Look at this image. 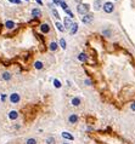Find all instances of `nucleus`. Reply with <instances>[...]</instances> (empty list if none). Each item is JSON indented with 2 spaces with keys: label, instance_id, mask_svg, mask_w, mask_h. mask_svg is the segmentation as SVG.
<instances>
[{
  "label": "nucleus",
  "instance_id": "obj_7",
  "mask_svg": "<svg viewBox=\"0 0 135 144\" xmlns=\"http://www.w3.org/2000/svg\"><path fill=\"white\" fill-rule=\"evenodd\" d=\"M72 21H71L69 17H65V28L66 29H71V27H72Z\"/></svg>",
  "mask_w": 135,
  "mask_h": 144
},
{
  "label": "nucleus",
  "instance_id": "obj_4",
  "mask_svg": "<svg viewBox=\"0 0 135 144\" xmlns=\"http://www.w3.org/2000/svg\"><path fill=\"white\" fill-rule=\"evenodd\" d=\"M10 100H11V103L13 104H16L20 102V95L18 93H12V95H10Z\"/></svg>",
  "mask_w": 135,
  "mask_h": 144
},
{
  "label": "nucleus",
  "instance_id": "obj_22",
  "mask_svg": "<svg viewBox=\"0 0 135 144\" xmlns=\"http://www.w3.org/2000/svg\"><path fill=\"white\" fill-rule=\"evenodd\" d=\"M60 45H61V47H62V48H66V45H67V44H66L65 39H61V40H60Z\"/></svg>",
  "mask_w": 135,
  "mask_h": 144
},
{
  "label": "nucleus",
  "instance_id": "obj_19",
  "mask_svg": "<svg viewBox=\"0 0 135 144\" xmlns=\"http://www.w3.org/2000/svg\"><path fill=\"white\" fill-rule=\"evenodd\" d=\"M50 50L51 51H56V50H57V44H56V42H51L50 44Z\"/></svg>",
  "mask_w": 135,
  "mask_h": 144
},
{
  "label": "nucleus",
  "instance_id": "obj_16",
  "mask_svg": "<svg viewBox=\"0 0 135 144\" xmlns=\"http://www.w3.org/2000/svg\"><path fill=\"white\" fill-rule=\"evenodd\" d=\"M3 79L6 81H9L10 79H11V74L9 73V71H5V73H3Z\"/></svg>",
  "mask_w": 135,
  "mask_h": 144
},
{
  "label": "nucleus",
  "instance_id": "obj_25",
  "mask_svg": "<svg viewBox=\"0 0 135 144\" xmlns=\"http://www.w3.org/2000/svg\"><path fill=\"white\" fill-rule=\"evenodd\" d=\"M9 1H10V3H13V4H20V3H21L20 0H9Z\"/></svg>",
  "mask_w": 135,
  "mask_h": 144
},
{
  "label": "nucleus",
  "instance_id": "obj_32",
  "mask_svg": "<svg viewBox=\"0 0 135 144\" xmlns=\"http://www.w3.org/2000/svg\"><path fill=\"white\" fill-rule=\"evenodd\" d=\"M26 1H28V0H26Z\"/></svg>",
  "mask_w": 135,
  "mask_h": 144
},
{
  "label": "nucleus",
  "instance_id": "obj_27",
  "mask_svg": "<svg viewBox=\"0 0 135 144\" xmlns=\"http://www.w3.org/2000/svg\"><path fill=\"white\" fill-rule=\"evenodd\" d=\"M51 1H52V3H55V4H60L61 0H51Z\"/></svg>",
  "mask_w": 135,
  "mask_h": 144
},
{
  "label": "nucleus",
  "instance_id": "obj_8",
  "mask_svg": "<svg viewBox=\"0 0 135 144\" xmlns=\"http://www.w3.org/2000/svg\"><path fill=\"white\" fill-rule=\"evenodd\" d=\"M62 138H65V139H68V140H73L74 139V137L71 134V133H68V132H62Z\"/></svg>",
  "mask_w": 135,
  "mask_h": 144
},
{
  "label": "nucleus",
  "instance_id": "obj_6",
  "mask_svg": "<svg viewBox=\"0 0 135 144\" xmlns=\"http://www.w3.org/2000/svg\"><path fill=\"white\" fill-rule=\"evenodd\" d=\"M68 121H69V124H77V121H78V116L75 114H71L69 115V118H68Z\"/></svg>",
  "mask_w": 135,
  "mask_h": 144
},
{
  "label": "nucleus",
  "instance_id": "obj_31",
  "mask_svg": "<svg viewBox=\"0 0 135 144\" xmlns=\"http://www.w3.org/2000/svg\"><path fill=\"white\" fill-rule=\"evenodd\" d=\"M63 144H68V143H63Z\"/></svg>",
  "mask_w": 135,
  "mask_h": 144
},
{
  "label": "nucleus",
  "instance_id": "obj_14",
  "mask_svg": "<svg viewBox=\"0 0 135 144\" xmlns=\"http://www.w3.org/2000/svg\"><path fill=\"white\" fill-rule=\"evenodd\" d=\"M79 104H80V98L74 97V98L72 99V105H74V107H78Z\"/></svg>",
  "mask_w": 135,
  "mask_h": 144
},
{
  "label": "nucleus",
  "instance_id": "obj_9",
  "mask_svg": "<svg viewBox=\"0 0 135 144\" xmlns=\"http://www.w3.org/2000/svg\"><path fill=\"white\" fill-rule=\"evenodd\" d=\"M40 30H41L43 33H49V30H50V27H49V24L44 23V24L40 26Z\"/></svg>",
  "mask_w": 135,
  "mask_h": 144
},
{
  "label": "nucleus",
  "instance_id": "obj_3",
  "mask_svg": "<svg viewBox=\"0 0 135 144\" xmlns=\"http://www.w3.org/2000/svg\"><path fill=\"white\" fill-rule=\"evenodd\" d=\"M102 7H103V11L106 13H111V12H113V7H115V6H113L112 3H105Z\"/></svg>",
  "mask_w": 135,
  "mask_h": 144
},
{
  "label": "nucleus",
  "instance_id": "obj_24",
  "mask_svg": "<svg viewBox=\"0 0 135 144\" xmlns=\"http://www.w3.org/2000/svg\"><path fill=\"white\" fill-rule=\"evenodd\" d=\"M51 11H52V15L55 16V18H57V19H59V18H60V15H59V12H57V11H56L55 9H52Z\"/></svg>",
  "mask_w": 135,
  "mask_h": 144
},
{
  "label": "nucleus",
  "instance_id": "obj_10",
  "mask_svg": "<svg viewBox=\"0 0 135 144\" xmlns=\"http://www.w3.org/2000/svg\"><path fill=\"white\" fill-rule=\"evenodd\" d=\"M78 59H79L80 62H87V61H88V56L85 55L84 52H82L79 56H78Z\"/></svg>",
  "mask_w": 135,
  "mask_h": 144
},
{
  "label": "nucleus",
  "instance_id": "obj_2",
  "mask_svg": "<svg viewBox=\"0 0 135 144\" xmlns=\"http://www.w3.org/2000/svg\"><path fill=\"white\" fill-rule=\"evenodd\" d=\"M93 19H94V16L90 15V13H87V15H84V16L82 17V22H83L84 24H89V23L93 22Z\"/></svg>",
  "mask_w": 135,
  "mask_h": 144
},
{
  "label": "nucleus",
  "instance_id": "obj_30",
  "mask_svg": "<svg viewBox=\"0 0 135 144\" xmlns=\"http://www.w3.org/2000/svg\"><path fill=\"white\" fill-rule=\"evenodd\" d=\"M75 1H77V3H79V4H80V1H82V0H75Z\"/></svg>",
  "mask_w": 135,
  "mask_h": 144
},
{
  "label": "nucleus",
  "instance_id": "obj_20",
  "mask_svg": "<svg viewBox=\"0 0 135 144\" xmlns=\"http://www.w3.org/2000/svg\"><path fill=\"white\" fill-rule=\"evenodd\" d=\"M26 144H37V140H35L34 138H29V139H27Z\"/></svg>",
  "mask_w": 135,
  "mask_h": 144
},
{
  "label": "nucleus",
  "instance_id": "obj_1",
  "mask_svg": "<svg viewBox=\"0 0 135 144\" xmlns=\"http://www.w3.org/2000/svg\"><path fill=\"white\" fill-rule=\"evenodd\" d=\"M77 11H78V13L79 15H82V16H84V15H87V12L89 11V5L88 4H79L77 6Z\"/></svg>",
  "mask_w": 135,
  "mask_h": 144
},
{
  "label": "nucleus",
  "instance_id": "obj_15",
  "mask_svg": "<svg viewBox=\"0 0 135 144\" xmlns=\"http://www.w3.org/2000/svg\"><path fill=\"white\" fill-rule=\"evenodd\" d=\"M5 27H6V28H9V29H12V28L15 27V23H13L12 21H6Z\"/></svg>",
  "mask_w": 135,
  "mask_h": 144
},
{
  "label": "nucleus",
  "instance_id": "obj_5",
  "mask_svg": "<svg viewBox=\"0 0 135 144\" xmlns=\"http://www.w3.org/2000/svg\"><path fill=\"white\" fill-rule=\"evenodd\" d=\"M18 118V113L16 111V110H11L10 113H9V119L10 120H16Z\"/></svg>",
  "mask_w": 135,
  "mask_h": 144
},
{
  "label": "nucleus",
  "instance_id": "obj_13",
  "mask_svg": "<svg viewBox=\"0 0 135 144\" xmlns=\"http://www.w3.org/2000/svg\"><path fill=\"white\" fill-rule=\"evenodd\" d=\"M77 30H78V24H77V23L72 24V27H71V29H69V33L73 35V34H75V33H77Z\"/></svg>",
  "mask_w": 135,
  "mask_h": 144
},
{
  "label": "nucleus",
  "instance_id": "obj_21",
  "mask_svg": "<svg viewBox=\"0 0 135 144\" xmlns=\"http://www.w3.org/2000/svg\"><path fill=\"white\" fill-rule=\"evenodd\" d=\"M56 27H57V29H59L60 32H63V30H65V28H63V26H62L60 22H57V23H56Z\"/></svg>",
  "mask_w": 135,
  "mask_h": 144
},
{
  "label": "nucleus",
  "instance_id": "obj_18",
  "mask_svg": "<svg viewBox=\"0 0 135 144\" xmlns=\"http://www.w3.org/2000/svg\"><path fill=\"white\" fill-rule=\"evenodd\" d=\"M60 5H61V7L63 9V11H66V10L68 9V6H67V4H66L65 1H63V0H61V1H60Z\"/></svg>",
  "mask_w": 135,
  "mask_h": 144
},
{
  "label": "nucleus",
  "instance_id": "obj_28",
  "mask_svg": "<svg viewBox=\"0 0 135 144\" xmlns=\"http://www.w3.org/2000/svg\"><path fill=\"white\" fill-rule=\"evenodd\" d=\"M85 84H87L88 86H90V85H91V82H90V80H85Z\"/></svg>",
  "mask_w": 135,
  "mask_h": 144
},
{
  "label": "nucleus",
  "instance_id": "obj_17",
  "mask_svg": "<svg viewBox=\"0 0 135 144\" xmlns=\"http://www.w3.org/2000/svg\"><path fill=\"white\" fill-rule=\"evenodd\" d=\"M34 67H35V69H41L43 68V63L40 61H38V62L34 63Z\"/></svg>",
  "mask_w": 135,
  "mask_h": 144
},
{
  "label": "nucleus",
  "instance_id": "obj_23",
  "mask_svg": "<svg viewBox=\"0 0 135 144\" xmlns=\"http://www.w3.org/2000/svg\"><path fill=\"white\" fill-rule=\"evenodd\" d=\"M54 85H55V87H57V89H60V87H61V82H60L59 80H56V79L54 80Z\"/></svg>",
  "mask_w": 135,
  "mask_h": 144
},
{
  "label": "nucleus",
  "instance_id": "obj_12",
  "mask_svg": "<svg viewBox=\"0 0 135 144\" xmlns=\"http://www.w3.org/2000/svg\"><path fill=\"white\" fill-rule=\"evenodd\" d=\"M32 15H33V17H40V15H41V12H40V10L39 9H33L32 10Z\"/></svg>",
  "mask_w": 135,
  "mask_h": 144
},
{
  "label": "nucleus",
  "instance_id": "obj_26",
  "mask_svg": "<svg viewBox=\"0 0 135 144\" xmlns=\"http://www.w3.org/2000/svg\"><path fill=\"white\" fill-rule=\"evenodd\" d=\"M130 108H131V110H134V111H135V102H133V104L130 105Z\"/></svg>",
  "mask_w": 135,
  "mask_h": 144
},
{
  "label": "nucleus",
  "instance_id": "obj_11",
  "mask_svg": "<svg viewBox=\"0 0 135 144\" xmlns=\"http://www.w3.org/2000/svg\"><path fill=\"white\" fill-rule=\"evenodd\" d=\"M101 3H102V0H95L94 1V9L95 10H100L101 9Z\"/></svg>",
  "mask_w": 135,
  "mask_h": 144
},
{
  "label": "nucleus",
  "instance_id": "obj_29",
  "mask_svg": "<svg viewBox=\"0 0 135 144\" xmlns=\"http://www.w3.org/2000/svg\"><path fill=\"white\" fill-rule=\"evenodd\" d=\"M5 98H6L5 95H1V100H3V102H5Z\"/></svg>",
  "mask_w": 135,
  "mask_h": 144
}]
</instances>
